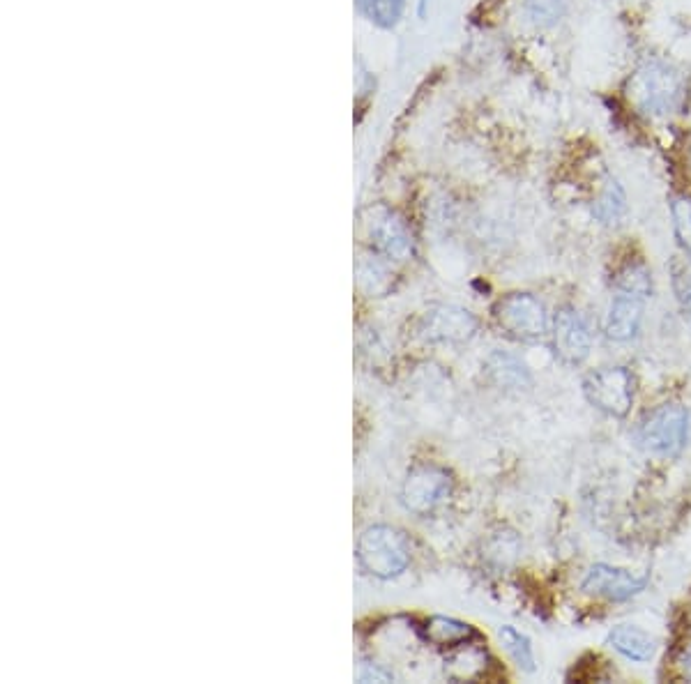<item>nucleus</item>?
I'll list each match as a JSON object with an SVG mask.
<instances>
[{"label": "nucleus", "instance_id": "obj_7", "mask_svg": "<svg viewBox=\"0 0 691 684\" xmlns=\"http://www.w3.org/2000/svg\"><path fill=\"white\" fill-rule=\"evenodd\" d=\"M645 585H648L645 576H634L627 569L604 565V562L592 567L583 579V590L588 595L611 599V602H627V599L641 595Z\"/></svg>", "mask_w": 691, "mask_h": 684}, {"label": "nucleus", "instance_id": "obj_21", "mask_svg": "<svg viewBox=\"0 0 691 684\" xmlns=\"http://www.w3.org/2000/svg\"><path fill=\"white\" fill-rule=\"evenodd\" d=\"M682 673H685V678L691 680V645L687 648L685 655H682Z\"/></svg>", "mask_w": 691, "mask_h": 684}, {"label": "nucleus", "instance_id": "obj_23", "mask_svg": "<svg viewBox=\"0 0 691 684\" xmlns=\"http://www.w3.org/2000/svg\"><path fill=\"white\" fill-rule=\"evenodd\" d=\"M427 3L429 0H420V17H424V12H427Z\"/></svg>", "mask_w": 691, "mask_h": 684}, {"label": "nucleus", "instance_id": "obj_22", "mask_svg": "<svg viewBox=\"0 0 691 684\" xmlns=\"http://www.w3.org/2000/svg\"><path fill=\"white\" fill-rule=\"evenodd\" d=\"M682 307H685V311H687V316H689V321H691V298H687L685 302H682Z\"/></svg>", "mask_w": 691, "mask_h": 684}, {"label": "nucleus", "instance_id": "obj_16", "mask_svg": "<svg viewBox=\"0 0 691 684\" xmlns=\"http://www.w3.org/2000/svg\"><path fill=\"white\" fill-rule=\"evenodd\" d=\"M358 10L378 28H394L404 14L406 0H355Z\"/></svg>", "mask_w": 691, "mask_h": 684}, {"label": "nucleus", "instance_id": "obj_9", "mask_svg": "<svg viewBox=\"0 0 691 684\" xmlns=\"http://www.w3.org/2000/svg\"><path fill=\"white\" fill-rule=\"evenodd\" d=\"M477 330L475 318L470 311L459 307H434L427 311L422 323V332L429 341H443V344H461L468 341Z\"/></svg>", "mask_w": 691, "mask_h": 684}, {"label": "nucleus", "instance_id": "obj_4", "mask_svg": "<svg viewBox=\"0 0 691 684\" xmlns=\"http://www.w3.org/2000/svg\"><path fill=\"white\" fill-rule=\"evenodd\" d=\"M583 394L592 406L611 417H625L634 404V376L625 367H604L583 380Z\"/></svg>", "mask_w": 691, "mask_h": 684}, {"label": "nucleus", "instance_id": "obj_13", "mask_svg": "<svg viewBox=\"0 0 691 684\" xmlns=\"http://www.w3.org/2000/svg\"><path fill=\"white\" fill-rule=\"evenodd\" d=\"M592 215L604 226L620 224V219L627 215V196L618 180L606 178L602 192L597 194L595 203H592Z\"/></svg>", "mask_w": 691, "mask_h": 684}, {"label": "nucleus", "instance_id": "obj_8", "mask_svg": "<svg viewBox=\"0 0 691 684\" xmlns=\"http://www.w3.org/2000/svg\"><path fill=\"white\" fill-rule=\"evenodd\" d=\"M447 491L450 477L443 470L434 466L415 468L404 484V505L410 512L427 514L447 496Z\"/></svg>", "mask_w": 691, "mask_h": 684}, {"label": "nucleus", "instance_id": "obj_17", "mask_svg": "<svg viewBox=\"0 0 691 684\" xmlns=\"http://www.w3.org/2000/svg\"><path fill=\"white\" fill-rule=\"evenodd\" d=\"M500 641L505 643V648L512 655V659L516 661V666L523 668V671H528V673L535 671L533 645H530L526 634L516 632L514 627H503L500 629Z\"/></svg>", "mask_w": 691, "mask_h": 684}, {"label": "nucleus", "instance_id": "obj_14", "mask_svg": "<svg viewBox=\"0 0 691 684\" xmlns=\"http://www.w3.org/2000/svg\"><path fill=\"white\" fill-rule=\"evenodd\" d=\"M613 284L618 288L620 295H629V298L648 300L655 286H652V272L643 261H627L622 268L615 272Z\"/></svg>", "mask_w": 691, "mask_h": 684}, {"label": "nucleus", "instance_id": "obj_11", "mask_svg": "<svg viewBox=\"0 0 691 684\" xmlns=\"http://www.w3.org/2000/svg\"><path fill=\"white\" fill-rule=\"evenodd\" d=\"M606 641H609L611 648L615 652H620L622 657L639 661V664H643V661H650L657 652L655 638H652L650 634H645L643 629L632 627V625L613 627Z\"/></svg>", "mask_w": 691, "mask_h": 684}, {"label": "nucleus", "instance_id": "obj_15", "mask_svg": "<svg viewBox=\"0 0 691 684\" xmlns=\"http://www.w3.org/2000/svg\"><path fill=\"white\" fill-rule=\"evenodd\" d=\"M489 374L493 376L498 385L503 387H514V390H521V387L530 385V374L526 369V364H521L516 357L510 355H493L487 364Z\"/></svg>", "mask_w": 691, "mask_h": 684}, {"label": "nucleus", "instance_id": "obj_3", "mask_svg": "<svg viewBox=\"0 0 691 684\" xmlns=\"http://www.w3.org/2000/svg\"><path fill=\"white\" fill-rule=\"evenodd\" d=\"M362 567L378 579L399 576L410 562V549L406 537L399 530L376 526L364 532L358 546Z\"/></svg>", "mask_w": 691, "mask_h": 684}, {"label": "nucleus", "instance_id": "obj_18", "mask_svg": "<svg viewBox=\"0 0 691 684\" xmlns=\"http://www.w3.org/2000/svg\"><path fill=\"white\" fill-rule=\"evenodd\" d=\"M673 233L678 238L682 252L691 256V196L680 194L671 201Z\"/></svg>", "mask_w": 691, "mask_h": 684}, {"label": "nucleus", "instance_id": "obj_19", "mask_svg": "<svg viewBox=\"0 0 691 684\" xmlns=\"http://www.w3.org/2000/svg\"><path fill=\"white\" fill-rule=\"evenodd\" d=\"M569 10V0H528L526 12L528 19L537 26H553L565 17Z\"/></svg>", "mask_w": 691, "mask_h": 684}, {"label": "nucleus", "instance_id": "obj_2", "mask_svg": "<svg viewBox=\"0 0 691 684\" xmlns=\"http://www.w3.org/2000/svg\"><path fill=\"white\" fill-rule=\"evenodd\" d=\"M689 413L680 404H662L648 410L636 429V440L655 456H678L687 447Z\"/></svg>", "mask_w": 691, "mask_h": 684}, {"label": "nucleus", "instance_id": "obj_6", "mask_svg": "<svg viewBox=\"0 0 691 684\" xmlns=\"http://www.w3.org/2000/svg\"><path fill=\"white\" fill-rule=\"evenodd\" d=\"M553 348L565 364H581L592 351V330L588 318L574 307H560L553 318Z\"/></svg>", "mask_w": 691, "mask_h": 684}, {"label": "nucleus", "instance_id": "obj_20", "mask_svg": "<svg viewBox=\"0 0 691 684\" xmlns=\"http://www.w3.org/2000/svg\"><path fill=\"white\" fill-rule=\"evenodd\" d=\"M427 634L431 641H436L440 645H454V643H463L468 636H473V629L457 620L434 618L431 620Z\"/></svg>", "mask_w": 691, "mask_h": 684}, {"label": "nucleus", "instance_id": "obj_1", "mask_svg": "<svg viewBox=\"0 0 691 684\" xmlns=\"http://www.w3.org/2000/svg\"><path fill=\"white\" fill-rule=\"evenodd\" d=\"M682 88H685V83H682V76L675 67L664 63V60H648L634 74L632 100L639 106V111L662 118L678 109Z\"/></svg>", "mask_w": 691, "mask_h": 684}, {"label": "nucleus", "instance_id": "obj_10", "mask_svg": "<svg viewBox=\"0 0 691 684\" xmlns=\"http://www.w3.org/2000/svg\"><path fill=\"white\" fill-rule=\"evenodd\" d=\"M643 323V300L629 298V295H618L611 302L609 314H606V337L613 341H632L641 332Z\"/></svg>", "mask_w": 691, "mask_h": 684}, {"label": "nucleus", "instance_id": "obj_12", "mask_svg": "<svg viewBox=\"0 0 691 684\" xmlns=\"http://www.w3.org/2000/svg\"><path fill=\"white\" fill-rule=\"evenodd\" d=\"M371 235H374L378 249L392 258H406L410 249H413V242H410V233L406 231L404 222L399 217H394L392 212H385L381 219H376L374 226H371Z\"/></svg>", "mask_w": 691, "mask_h": 684}, {"label": "nucleus", "instance_id": "obj_5", "mask_svg": "<svg viewBox=\"0 0 691 684\" xmlns=\"http://www.w3.org/2000/svg\"><path fill=\"white\" fill-rule=\"evenodd\" d=\"M493 316H496L500 328L519 341L542 339L549 332L546 307L530 293L505 295L493 309Z\"/></svg>", "mask_w": 691, "mask_h": 684}]
</instances>
